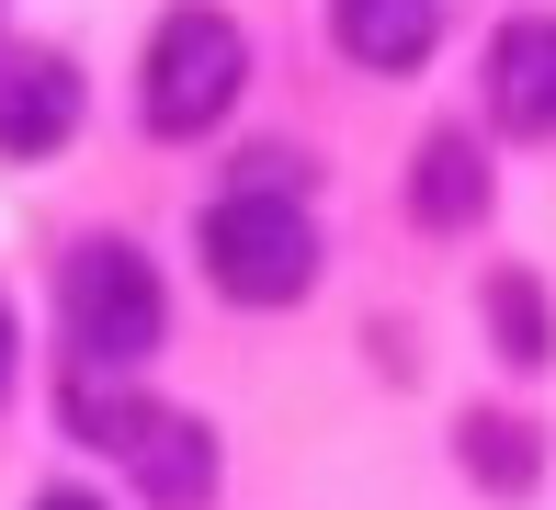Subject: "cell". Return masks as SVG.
<instances>
[{"label": "cell", "instance_id": "1", "mask_svg": "<svg viewBox=\"0 0 556 510\" xmlns=\"http://www.w3.org/2000/svg\"><path fill=\"white\" fill-rule=\"evenodd\" d=\"M205 284L227 306H295L318 284V227H307V204H295L285 182H250V193H227L205 204Z\"/></svg>", "mask_w": 556, "mask_h": 510}, {"label": "cell", "instance_id": "2", "mask_svg": "<svg viewBox=\"0 0 556 510\" xmlns=\"http://www.w3.org/2000/svg\"><path fill=\"white\" fill-rule=\"evenodd\" d=\"M58 318H68V352L103 364V374H137L148 352L170 341V295H160V272H148L125 239H80V250H68Z\"/></svg>", "mask_w": 556, "mask_h": 510}, {"label": "cell", "instance_id": "3", "mask_svg": "<svg viewBox=\"0 0 556 510\" xmlns=\"http://www.w3.org/2000/svg\"><path fill=\"white\" fill-rule=\"evenodd\" d=\"M239 80H250V35L216 12V0H182V12L148 35L137 102H148V125H160V137H216L227 102H239Z\"/></svg>", "mask_w": 556, "mask_h": 510}, {"label": "cell", "instance_id": "4", "mask_svg": "<svg viewBox=\"0 0 556 510\" xmlns=\"http://www.w3.org/2000/svg\"><path fill=\"white\" fill-rule=\"evenodd\" d=\"M80 125V68L68 58H12L0 68V160H58Z\"/></svg>", "mask_w": 556, "mask_h": 510}, {"label": "cell", "instance_id": "5", "mask_svg": "<svg viewBox=\"0 0 556 510\" xmlns=\"http://www.w3.org/2000/svg\"><path fill=\"white\" fill-rule=\"evenodd\" d=\"M489 114L511 125V137H556V23L545 12L500 23V46H489Z\"/></svg>", "mask_w": 556, "mask_h": 510}, {"label": "cell", "instance_id": "6", "mask_svg": "<svg viewBox=\"0 0 556 510\" xmlns=\"http://www.w3.org/2000/svg\"><path fill=\"white\" fill-rule=\"evenodd\" d=\"M125 466H137V488L160 499V510H205L216 499V431L182 420V408H148L137 443H125Z\"/></svg>", "mask_w": 556, "mask_h": 510}, {"label": "cell", "instance_id": "7", "mask_svg": "<svg viewBox=\"0 0 556 510\" xmlns=\"http://www.w3.org/2000/svg\"><path fill=\"white\" fill-rule=\"evenodd\" d=\"M330 35L364 68H420L443 35V0H330Z\"/></svg>", "mask_w": 556, "mask_h": 510}, {"label": "cell", "instance_id": "8", "mask_svg": "<svg viewBox=\"0 0 556 510\" xmlns=\"http://www.w3.org/2000/svg\"><path fill=\"white\" fill-rule=\"evenodd\" d=\"M409 204H420V227H477L489 216V148L477 137H432L420 170H409Z\"/></svg>", "mask_w": 556, "mask_h": 510}, {"label": "cell", "instance_id": "9", "mask_svg": "<svg viewBox=\"0 0 556 510\" xmlns=\"http://www.w3.org/2000/svg\"><path fill=\"white\" fill-rule=\"evenodd\" d=\"M454 454H466V476H477V488H534V431H522V420H489V408H477V420L466 431H454Z\"/></svg>", "mask_w": 556, "mask_h": 510}, {"label": "cell", "instance_id": "10", "mask_svg": "<svg viewBox=\"0 0 556 510\" xmlns=\"http://www.w3.org/2000/svg\"><path fill=\"white\" fill-rule=\"evenodd\" d=\"M489 329H500V352H511V364H545V352H556L545 295L522 284V272H489Z\"/></svg>", "mask_w": 556, "mask_h": 510}, {"label": "cell", "instance_id": "11", "mask_svg": "<svg viewBox=\"0 0 556 510\" xmlns=\"http://www.w3.org/2000/svg\"><path fill=\"white\" fill-rule=\"evenodd\" d=\"M12 364H23V341H12V306H0V397H12Z\"/></svg>", "mask_w": 556, "mask_h": 510}, {"label": "cell", "instance_id": "12", "mask_svg": "<svg viewBox=\"0 0 556 510\" xmlns=\"http://www.w3.org/2000/svg\"><path fill=\"white\" fill-rule=\"evenodd\" d=\"M35 510H103V499H91V488H46Z\"/></svg>", "mask_w": 556, "mask_h": 510}]
</instances>
